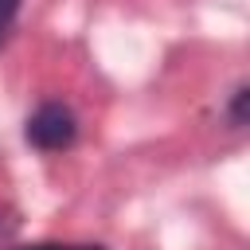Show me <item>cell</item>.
Returning a JSON list of instances; mask_svg holds the SVG:
<instances>
[{"label":"cell","mask_w":250,"mask_h":250,"mask_svg":"<svg viewBox=\"0 0 250 250\" xmlns=\"http://www.w3.org/2000/svg\"><path fill=\"white\" fill-rule=\"evenodd\" d=\"M246 98H250V90L238 86V90H234V102H230V121H234V125H246Z\"/></svg>","instance_id":"cell-2"},{"label":"cell","mask_w":250,"mask_h":250,"mask_svg":"<svg viewBox=\"0 0 250 250\" xmlns=\"http://www.w3.org/2000/svg\"><path fill=\"white\" fill-rule=\"evenodd\" d=\"M16 12H20V0H0V43L8 39V27H12Z\"/></svg>","instance_id":"cell-3"},{"label":"cell","mask_w":250,"mask_h":250,"mask_svg":"<svg viewBox=\"0 0 250 250\" xmlns=\"http://www.w3.org/2000/svg\"><path fill=\"white\" fill-rule=\"evenodd\" d=\"M23 250H102V246H74V242H39V246H23Z\"/></svg>","instance_id":"cell-4"},{"label":"cell","mask_w":250,"mask_h":250,"mask_svg":"<svg viewBox=\"0 0 250 250\" xmlns=\"http://www.w3.org/2000/svg\"><path fill=\"white\" fill-rule=\"evenodd\" d=\"M27 141L43 152H62L78 141V117L66 102H43L27 117Z\"/></svg>","instance_id":"cell-1"}]
</instances>
